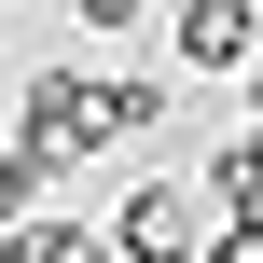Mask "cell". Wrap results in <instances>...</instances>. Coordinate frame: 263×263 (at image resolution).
I'll return each mask as SVG.
<instances>
[{
  "mask_svg": "<svg viewBox=\"0 0 263 263\" xmlns=\"http://www.w3.org/2000/svg\"><path fill=\"white\" fill-rule=\"evenodd\" d=\"M125 125H111V69L97 55H55V69H28V97H14V153L42 166V180H69L83 153H111Z\"/></svg>",
  "mask_w": 263,
  "mask_h": 263,
  "instance_id": "cell-1",
  "label": "cell"
},
{
  "mask_svg": "<svg viewBox=\"0 0 263 263\" xmlns=\"http://www.w3.org/2000/svg\"><path fill=\"white\" fill-rule=\"evenodd\" d=\"M208 236H222V194H208V180H166V166L111 208V250H125V263H194Z\"/></svg>",
  "mask_w": 263,
  "mask_h": 263,
  "instance_id": "cell-2",
  "label": "cell"
},
{
  "mask_svg": "<svg viewBox=\"0 0 263 263\" xmlns=\"http://www.w3.org/2000/svg\"><path fill=\"white\" fill-rule=\"evenodd\" d=\"M166 55H180V69H208V83H250V55H263V0H180V14H166Z\"/></svg>",
  "mask_w": 263,
  "mask_h": 263,
  "instance_id": "cell-3",
  "label": "cell"
},
{
  "mask_svg": "<svg viewBox=\"0 0 263 263\" xmlns=\"http://www.w3.org/2000/svg\"><path fill=\"white\" fill-rule=\"evenodd\" d=\"M194 180L222 194V222H250V236H263V125H236V139H222V153L194 166Z\"/></svg>",
  "mask_w": 263,
  "mask_h": 263,
  "instance_id": "cell-4",
  "label": "cell"
},
{
  "mask_svg": "<svg viewBox=\"0 0 263 263\" xmlns=\"http://www.w3.org/2000/svg\"><path fill=\"white\" fill-rule=\"evenodd\" d=\"M111 125H125V139H166V83H153V69H111Z\"/></svg>",
  "mask_w": 263,
  "mask_h": 263,
  "instance_id": "cell-5",
  "label": "cell"
},
{
  "mask_svg": "<svg viewBox=\"0 0 263 263\" xmlns=\"http://www.w3.org/2000/svg\"><path fill=\"white\" fill-rule=\"evenodd\" d=\"M42 194H55V180H42V166H28V153H14V139H0V236H14V222H28V208H42Z\"/></svg>",
  "mask_w": 263,
  "mask_h": 263,
  "instance_id": "cell-6",
  "label": "cell"
},
{
  "mask_svg": "<svg viewBox=\"0 0 263 263\" xmlns=\"http://www.w3.org/2000/svg\"><path fill=\"white\" fill-rule=\"evenodd\" d=\"M139 14H153V0H69V28H83V42H125Z\"/></svg>",
  "mask_w": 263,
  "mask_h": 263,
  "instance_id": "cell-7",
  "label": "cell"
},
{
  "mask_svg": "<svg viewBox=\"0 0 263 263\" xmlns=\"http://www.w3.org/2000/svg\"><path fill=\"white\" fill-rule=\"evenodd\" d=\"M194 263H263V236H250V222H222V236H208Z\"/></svg>",
  "mask_w": 263,
  "mask_h": 263,
  "instance_id": "cell-8",
  "label": "cell"
},
{
  "mask_svg": "<svg viewBox=\"0 0 263 263\" xmlns=\"http://www.w3.org/2000/svg\"><path fill=\"white\" fill-rule=\"evenodd\" d=\"M250 125H263V55H250Z\"/></svg>",
  "mask_w": 263,
  "mask_h": 263,
  "instance_id": "cell-9",
  "label": "cell"
},
{
  "mask_svg": "<svg viewBox=\"0 0 263 263\" xmlns=\"http://www.w3.org/2000/svg\"><path fill=\"white\" fill-rule=\"evenodd\" d=\"M0 14H14V0H0Z\"/></svg>",
  "mask_w": 263,
  "mask_h": 263,
  "instance_id": "cell-10",
  "label": "cell"
}]
</instances>
